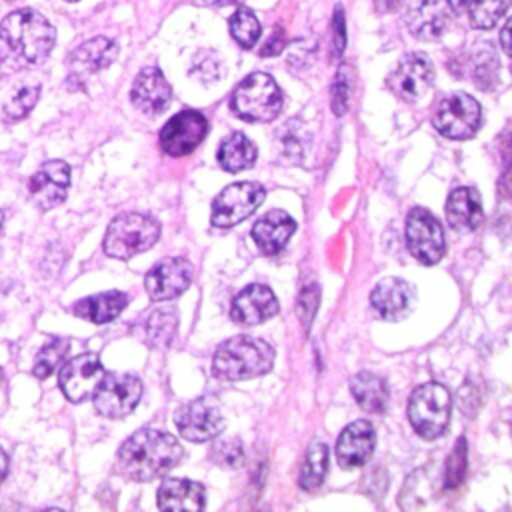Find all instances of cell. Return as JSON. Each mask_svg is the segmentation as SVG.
Masks as SVG:
<instances>
[{
	"label": "cell",
	"instance_id": "cell-1",
	"mask_svg": "<svg viewBox=\"0 0 512 512\" xmlns=\"http://www.w3.org/2000/svg\"><path fill=\"white\" fill-rule=\"evenodd\" d=\"M56 42L54 26L36 10L22 8L0 22V80L42 64Z\"/></svg>",
	"mask_w": 512,
	"mask_h": 512
},
{
	"label": "cell",
	"instance_id": "cell-2",
	"mask_svg": "<svg viewBox=\"0 0 512 512\" xmlns=\"http://www.w3.org/2000/svg\"><path fill=\"white\" fill-rule=\"evenodd\" d=\"M182 454V446L174 436L162 430L142 428L120 446L118 466L128 478L146 482L172 470L182 460Z\"/></svg>",
	"mask_w": 512,
	"mask_h": 512
},
{
	"label": "cell",
	"instance_id": "cell-3",
	"mask_svg": "<svg viewBox=\"0 0 512 512\" xmlns=\"http://www.w3.org/2000/svg\"><path fill=\"white\" fill-rule=\"evenodd\" d=\"M274 364V348L262 338L234 336L214 354V374L222 380H246L266 374Z\"/></svg>",
	"mask_w": 512,
	"mask_h": 512
},
{
	"label": "cell",
	"instance_id": "cell-4",
	"mask_svg": "<svg viewBox=\"0 0 512 512\" xmlns=\"http://www.w3.org/2000/svg\"><path fill=\"white\" fill-rule=\"evenodd\" d=\"M282 108L276 80L264 72L248 74L232 94V110L246 122H270Z\"/></svg>",
	"mask_w": 512,
	"mask_h": 512
},
{
	"label": "cell",
	"instance_id": "cell-5",
	"mask_svg": "<svg viewBox=\"0 0 512 512\" xmlns=\"http://www.w3.org/2000/svg\"><path fill=\"white\" fill-rule=\"evenodd\" d=\"M160 238V224L144 214L126 212L116 216L104 236V252L112 258L126 260L156 244Z\"/></svg>",
	"mask_w": 512,
	"mask_h": 512
},
{
	"label": "cell",
	"instance_id": "cell-6",
	"mask_svg": "<svg viewBox=\"0 0 512 512\" xmlns=\"http://www.w3.org/2000/svg\"><path fill=\"white\" fill-rule=\"evenodd\" d=\"M452 398L446 386L428 382L418 386L408 402V418L412 428L426 440H434L444 434L450 420Z\"/></svg>",
	"mask_w": 512,
	"mask_h": 512
},
{
	"label": "cell",
	"instance_id": "cell-7",
	"mask_svg": "<svg viewBox=\"0 0 512 512\" xmlns=\"http://www.w3.org/2000/svg\"><path fill=\"white\" fill-rule=\"evenodd\" d=\"M482 120L480 104L464 92H452L444 96L432 116L434 128L452 140H464L476 134Z\"/></svg>",
	"mask_w": 512,
	"mask_h": 512
},
{
	"label": "cell",
	"instance_id": "cell-8",
	"mask_svg": "<svg viewBox=\"0 0 512 512\" xmlns=\"http://www.w3.org/2000/svg\"><path fill=\"white\" fill-rule=\"evenodd\" d=\"M266 192L258 182H234L212 202V224L230 228L248 218L264 200Z\"/></svg>",
	"mask_w": 512,
	"mask_h": 512
},
{
	"label": "cell",
	"instance_id": "cell-9",
	"mask_svg": "<svg viewBox=\"0 0 512 512\" xmlns=\"http://www.w3.org/2000/svg\"><path fill=\"white\" fill-rule=\"evenodd\" d=\"M92 396L102 416L124 418L140 402L142 382L134 374H104Z\"/></svg>",
	"mask_w": 512,
	"mask_h": 512
},
{
	"label": "cell",
	"instance_id": "cell-10",
	"mask_svg": "<svg viewBox=\"0 0 512 512\" xmlns=\"http://www.w3.org/2000/svg\"><path fill=\"white\" fill-rule=\"evenodd\" d=\"M174 424L182 438L190 442H206L222 432L224 414L214 398L202 396L184 404L176 412Z\"/></svg>",
	"mask_w": 512,
	"mask_h": 512
},
{
	"label": "cell",
	"instance_id": "cell-11",
	"mask_svg": "<svg viewBox=\"0 0 512 512\" xmlns=\"http://www.w3.org/2000/svg\"><path fill=\"white\" fill-rule=\"evenodd\" d=\"M406 244L422 264H436L444 256V230L424 208H412L406 218Z\"/></svg>",
	"mask_w": 512,
	"mask_h": 512
},
{
	"label": "cell",
	"instance_id": "cell-12",
	"mask_svg": "<svg viewBox=\"0 0 512 512\" xmlns=\"http://www.w3.org/2000/svg\"><path fill=\"white\" fill-rule=\"evenodd\" d=\"M434 80V66L422 52L406 54L388 76V88L406 102L420 100Z\"/></svg>",
	"mask_w": 512,
	"mask_h": 512
},
{
	"label": "cell",
	"instance_id": "cell-13",
	"mask_svg": "<svg viewBox=\"0 0 512 512\" xmlns=\"http://www.w3.org/2000/svg\"><path fill=\"white\" fill-rule=\"evenodd\" d=\"M118 54L116 42L106 36H96L82 42L70 56H68V78L66 86L70 90L82 88L86 76L104 70L114 62Z\"/></svg>",
	"mask_w": 512,
	"mask_h": 512
},
{
	"label": "cell",
	"instance_id": "cell-14",
	"mask_svg": "<svg viewBox=\"0 0 512 512\" xmlns=\"http://www.w3.org/2000/svg\"><path fill=\"white\" fill-rule=\"evenodd\" d=\"M208 134V120L196 110H182L160 130V146L170 156L190 154Z\"/></svg>",
	"mask_w": 512,
	"mask_h": 512
},
{
	"label": "cell",
	"instance_id": "cell-15",
	"mask_svg": "<svg viewBox=\"0 0 512 512\" xmlns=\"http://www.w3.org/2000/svg\"><path fill=\"white\" fill-rule=\"evenodd\" d=\"M104 378V366L94 352L74 356L60 368V388L70 402H82L94 394Z\"/></svg>",
	"mask_w": 512,
	"mask_h": 512
},
{
	"label": "cell",
	"instance_id": "cell-16",
	"mask_svg": "<svg viewBox=\"0 0 512 512\" xmlns=\"http://www.w3.org/2000/svg\"><path fill=\"white\" fill-rule=\"evenodd\" d=\"M70 186V166L62 160L44 162L28 180L32 202L40 210H52L64 202Z\"/></svg>",
	"mask_w": 512,
	"mask_h": 512
},
{
	"label": "cell",
	"instance_id": "cell-17",
	"mask_svg": "<svg viewBox=\"0 0 512 512\" xmlns=\"http://www.w3.org/2000/svg\"><path fill=\"white\" fill-rule=\"evenodd\" d=\"M194 268L186 258L170 256L154 264L146 274V290L148 296L156 302L170 300L182 294L192 282Z\"/></svg>",
	"mask_w": 512,
	"mask_h": 512
},
{
	"label": "cell",
	"instance_id": "cell-18",
	"mask_svg": "<svg viewBox=\"0 0 512 512\" xmlns=\"http://www.w3.org/2000/svg\"><path fill=\"white\" fill-rule=\"evenodd\" d=\"M452 16L454 6L450 0H422L408 12L406 26L412 36L430 42L444 36L452 22Z\"/></svg>",
	"mask_w": 512,
	"mask_h": 512
},
{
	"label": "cell",
	"instance_id": "cell-19",
	"mask_svg": "<svg viewBox=\"0 0 512 512\" xmlns=\"http://www.w3.org/2000/svg\"><path fill=\"white\" fill-rule=\"evenodd\" d=\"M130 100L144 114H158L168 108L172 100V88L160 68L146 66L138 72L130 90Z\"/></svg>",
	"mask_w": 512,
	"mask_h": 512
},
{
	"label": "cell",
	"instance_id": "cell-20",
	"mask_svg": "<svg viewBox=\"0 0 512 512\" xmlns=\"http://www.w3.org/2000/svg\"><path fill=\"white\" fill-rule=\"evenodd\" d=\"M278 312V300L270 288L262 284H252L244 288L232 302L230 316L238 324H260Z\"/></svg>",
	"mask_w": 512,
	"mask_h": 512
},
{
	"label": "cell",
	"instance_id": "cell-21",
	"mask_svg": "<svg viewBox=\"0 0 512 512\" xmlns=\"http://www.w3.org/2000/svg\"><path fill=\"white\" fill-rule=\"evenodd\" d=\"M376 434L368 420H356L348 424L338 442H336V458L344 468L362 466L374 452Z\"/></svg>",
	"mask_w": 512,
	"mask_h": 512
},
{
	"label": "cell",
	"instance_id": "cell-22",
	"mask_svg": "<svg viewBox=\"0 0 512 512\" xmlns=\"http://www.w3.org/2000/svg\"><path fill=\"white\" fill-rule=\"evenodd\" d=\"M294 230H296V222L292 216H288L284 210H272V212H266L254 224L252 238L264 254L274 256L284 250Z\"/></svg>",
	"mask_w": 512,
	"mask_h": 512
},
{
	"label": "cell",
	"instance_id": "cell-23",
	"mask_svg": "<svg viewBox=\"0 0 512 512\" xmlns=\"http://www.w3.org/2000/svg\"><path fill=\"white\" fill-rule=\"evenodd\" d=\"M372 306L386 320H398L412 308L414 290L400 278H384L372 290Z\"/></svg>",
	"mask_w": 512,
	"mask_h": 512
},
{
	"label": "cell",
	"instance_id": "cell-24",
	"mask_svg": "<svg viewBox=\"0 0 512 512\" xmlns=\"http://www.w3.org/2000/svg\"><path fill=\"white\" fill-rule=\"evenodd\" d=\"M206 504L204 486L188 478H168L158 488V506L162 510L196 512Z\"/></svg>",
	"mask_w": 512,
	"mask_h": 512
},
{
	"label": "cell",
	"instance_id": "cell-25",
	"mask_svg": "<svg viewBox=\"0 0 512 512\" xmlns=\"http://www.w3.org/2000/svg\"><path fill=\"white\" fill-rule=\"evenodd\" d=\"M482 200L476 188H456L446 200L448 224L458 232H470L482 222Z\"/></svg>",
	"mask_w": 512,
	"mask_h": 512
},
{
	"label": "cell",
	"instance_id": "cell-26",
	"mask_svg": "<svg viewBox=\"0 0 512 512\" xmlns=\"http://www.w3.org/2000/svg\"><path fill=\"white\" fill-rule=\"evenodd\" d=\"M126 304H128V296L124 292L112 290V292H102L76 302L74 314L94 324H104L114 320L124 310Z\"/></svg>",
	"mask_w": 512,
	"mask_h": 512
},
{
	"label": "cell",
	"instance_id": "cell-27",
	"mask_svg": "<svg viewBox=\"0 0 512 512\" xmlns=\"http://www.w3.org/2000/svg\"><path fill=\"white\" fill-rule=\"evenodd\" d=\"M350 390L358 406L370 414H382L388 404V388L382 378L372 372H360L352 378Z\"/></svg>",
	"mask_w": 512,
	"mask_h": 512
},
{
	"label": "cell",
	"instance_id": "cell-28",
	"mask_svg": "<svg viewBox=\"0 0 512 512\" xmlns=\"http://www.w3.org/2000/svg\"><path fill=\"white\" fill-rule=\"evenodd\" d=\"M254 160L256 148L242 132H232L228 138L222 140L218 148V162L228 172L246 170L254 164Z\"/></svg>",
	"mask_w": 512,
	"mask_h": 512
},
{
	"label": "cell",
	"instance_id": "cell-29",
	"mask_svg": "<svg viewBox=\"0 0 512 512\" xmlns=\"http://www.w3.org/2000/svg\"><path fill=\"white\" fill-rule=\"evenodd\" d=\"M328 470V446L324 442H312L306 450L298 484L306 492H314L322 486L324 476Z\"/></svg>",
	"mask_w": 512,
	"mask_h": 512
},
{
	"label": "cell",
	"instance_id": "cell-30",
	"mask_svg": "<svg viewBox=\"0 0 512 512\" xmlns=\"http://www.w3.org/2000/svg\"><path fill=\"white\" fill-rule=\"evenodd\" d=\"M498 56L488 42H482L472 52V78L480 90H490L498 84Z\"/></svg>",
	"mask_w": 512,
	"mask_h": 512
},
{
	"label": "cell",
	"instance_id": "cell-31",
	"mask_svg": "<svg viewBox=\"0 0 512 512\" xmlns=\"http://www.w3.org/2000/svg\"><path fill=\"white\" fill-rule=\"evenodd\" d=\"M178 330V314L174 308H158L146 320V336L152 346H168Z\"/></svg>",
	"mask_w": 512,
	"mask_h": 512
},
{
	"label": "cell",
	"instance_id": "cell-32",
	"mask_svg": "<svg viewBox=\"0 0 512 512\" xmlns=\"http://www.w3.org/2000/svg\"><path fill=\"white\" fill-rule=\"evenodd\" d=\"M278 142H280V148L286 158L302 160V156L306 154V148L310 144V134L300 120H288L278 130Z\"/></svg>",
	"mask_w": 512,
	"mask_h": 512
},
{
	"label": "cell",
	"instance_id": "cell-33",
	"mask_svg": "<svg viewBox=\"0 0 512 512\" xmlns=\"http://www.w3.org/2000/svg\"><path fill=\"white\" fill-rule=\"evenodd\" d=\"M38 96H40L38 84H24V86L16 88V92L6 100L4 108H2V118L6 122L22 120L36 106Z\"/></svg>",
	"mask_w": 512,
	"mask_h": 512
},
{
	"label": "cell",
	"instance_id": "cell-34",
	"mask_svg": "<svg viewBox=\"0 0 512 512\" xmlns=\"http://www.w3.org/2000/svg\"><path fill=\"white\" fill-rule=\"evenodd\" d=\"M262 26L256 14L248 8H238L230 18V34L242 48H252L260 38Z\"/></svg>",
	"mask_w": 512,
	"mask_h": 512
},
{
	"label": "cell",
	"instance_id": "cell-35",
	"mask_svg": "<svg viewBox=\"0 0 512 512\" xmlns=\"http://www.w3.org/2000/svg\"><path fill=\"white\" fill-rule=\"evenodd\" d=\"M66 352H68V340L66 338L50 340L46 346L40 348V352L36 356V362H34V368H32L34 376L40 378V380L48 378L60 366Z\"/></svg>",
	"mask_w": 512,
	"mask_h": 512
},
{
	"label": "cell",
	"instance_id": "cell-36",
	"mask_svg": "<svg viewBox=\"0 0 512 512\" xmlns=\"http://www.w3.org/2000/svg\"><path fill=\"white\" fill-rule=\"evenodd\" d=\"M508 8V0H470V24L478 30L492 28Z\"/></svg>",
	"mask_w": 512,
	"mask_h": 512
},
{
	"label": "cell",
	"instance_id": "cell-37",
	"mask_svg": "<svg viewBox=\"0 0 512 512\" xmlns=\"http://www.w3.org/2000/svg\"><path fill=\"white\" fill-rule=\"evenodd\" d=\"M350 94H352V76L348 66L342 64L332 82V110L336 116L346 114L350 106Z\"/></svg>",
	"mask_w": 512,
	"mask_h": 512
},
{
	"label": "cell",
	"instance_id": "cell-38",
	"mask_svg": "<svg viewBox=\"0 0 512 512\" xmlns=\"http://www.w3.org/2000/svg\"><path fill=\"white\" fill-rule=\"evenodd\" d=\"M212 458L216 464L226 466V468H236L242 464L244 460V450H242V442L236 438H226L220 440L212 446Z\"/></svg>",
	"mask_w": 512,
	"mask_h": 512
},
{
	"label": "cell",
	"instance_id": "cell-39",
	"mask_svg": "<svg viewBox=\"0 0 512 512\" xmlns=\"http://www.w3.org/2000/svg\"><path fill=\"white\" fill-rule=\"evenodd\" d=\"M466 474V442L460 438L446 466V488H456Z\"/></svg>",
	"mask_w": 512,
	"mask_h": 512
},
{
	"label": "cell",
	"instance_id": "cell-40",
	"mask_svg": "<svg viewBox=\"0 0 512 512\" xmlns=\"http://www.w3.org/2000/svg\"><path fill=\"white\" fill-rule=\"evenodd\" d=\"M190 72L198 76L202 82H214L220 76V60L214 52H200L194 58Z\"/></svg>",
	"mask_w": 512,
	"mask_h": 512
},
{
	"label": "cell",
	"instance_id": "cell-41",
	"mask_svg": "<svg viewBox=\"0 0 512 512\" xmlns=\"http://www.w3.org/2000/svg\"><path fill=\"white\" fill-rule=\"evenodd\" d=\"M346 46V26H344V12L342 6L334 10V20H332V54L336 58L342 56Z\"/></svg>",
	"mask_w": 512,
	"mask_h": 512
},
{
	"label": "cell",
	"instance_id": "cell-42",
	"mask_svg": "<svg viewBox=\"0 0 512 512\" xmlns=\"http://www.w3.org/2000/svg\"><path fill=\"white\" fill-rule=\"evenodd\" d=\"M286 48V34H284V28L282 26H276L274 32L270 34V38L264 42L262 50H260V56L268 58V56H278L282 50Z\"/></svg>",
	"mask_w": 512,
	"mask_h": 512
},
{
	"label": "cell",
	"instance_id": "cell-43",
	"mask_svg": "<svg viewBox=\"0 0 512 512\" xmlns=\"http://www.w3.org/2000/svg\"><path fill=\"white\" fill-rule=\"evenodd\" d=\"M406 0H374V8L380 14H394L404 6Z\"/></svg>",
	"mask_w": 512,
	"mask_h": 512
},
{
	"label": "cell",
	"instance_id": "cell-44",
	"mask_svg": "<svg viewBox=\"0 0 512 512\" xmlns=\"http://www.w3.org/2000/svg\"><path fill=\"white\" fill-rule=\"evenodd\" d=\"M510 22H506L504 24V28H502V32H500V42H502V50L506 52V54H510Z\"/></svg>",
	"mask_w": 512,
	"mask_h": 512
},
{
	"label": "cell",
	"instance_id": "cell-45",
	"mask_svg": "<svg viewBox=\"0 0 512 512\" xmlns=\"http://www.w3.org/2000/svg\"><path fill=\"white\" fill-rule=\"evenodd\" d=\"M6 474H8V454L0 448V484L6 478Z\"/></svg>",
	"mask_w": 512,
	"mask_h": 512
},
{
	"label": "cell",
	"instance_id": "cell-46",
	"mask_svg": "<svg viewBox=\"0 0 512 512\" xmlns=\"http://www.w3.org/2000/svg\"><path fill=\"white\" fill-rule=\"evenodd\" d=\"M208 4H232V2H238V0H204Z\"/></svg>",
	"mask_w": 512,
	"mask_h": 512
},
{
	"label": "cell",
	"instance_id": "cell-47",
	"mask_svg": "<svg viewBox=\"0 0 512 512\" xmlns=\"http://www.w3.org/2000/svg\"><path fill=\"white\" fill-rule=\"evenodd\" d=\"M2 222H4V212L0 210V228H2Z\"/></svg>",
	"mask_w": 512,
	"mask_h": 512
},
{
	"label": "cell",
	"instance_id": "cell-48",
	"mask_svg": "<svg viewBox=\"0 0 512 512\" xmlns=\"http://www.w3.org/2000/svg\"><path fill=\"white\" fill-rule=\"evenodd\" d=\"M66 2H78V0H66Z\"/></svg>",
	"mask_w": 512,
	"mask_h": 512
},
{
	"label": "cell",
	"instance_id": "cell-49",
	"mask_svg": "<svg viewBox=\"0 0 512 512\" xmlns=\"http://www.w3.org/2000/svg\"><path fill=\"white\" fill-rule=\"evenodd\" d=\"M8 2H14V0H8Z\"/></svg>",
	"mask_w": 512,
	"mask_h": 512
},
{
	"label": "cell",
	"instance_id": "cell-50",
	"mask_svg": "<svg viewBox=\"0 0 512 512\" xmlns=\"http://www.w3.org/2000/svg\"><path fill=\"white\" fill-rule=\"evenodd\" d=\"M0 376H2V374H0Z\"/></svg>",
	"mask_w": 512,
	"mask_h": 512
}]
</instances>
